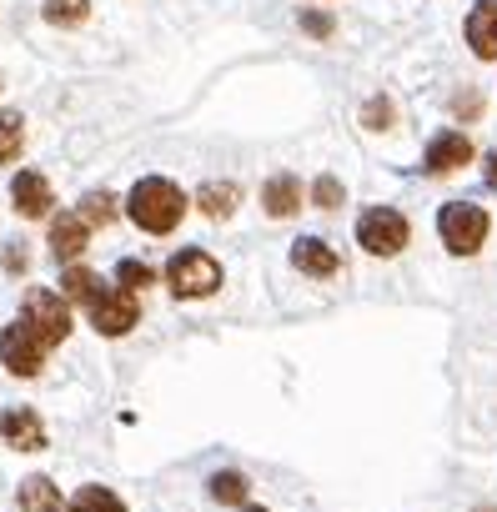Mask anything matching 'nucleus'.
<instances>
[{
    "label": "nucleus",
    "instance_id": "f257e3e1",
    "mask_svg": "<svg viewBox=\"0 0 497 512\" xmlns=\"http://www.w3.org/2000/svg\"><path fill=\"white\" fill-rule=\"evenodd\" d=\"M186 191L171 176H141L126 196V216L146 231V236H171L186 221Z\"/></svg>",
    "mask_w": 497,
    "mask_h": 512
},
{
    "label": "nucleus",
    "instance_id": "f03ea898",
    "mask_svg": "<svg viewBox=\"0 0 497 512\" xmlns=\"http://www.w3.org/2000/svg\"><path fill=\"white\" fill-rule=\"evenodd\" d=\"M166 287L181 302H201V297H211L221 287V262L211 251H201V246H186V251H176L166 262Z\"/></svg>",
    "mask_w": 497,
    "mask_h": 512
},
{
    "label": "nucleus",
    "instance_id": "7ed1b4c3",
    "mask_svg": "<svg viewBox=\"0 0 497 512\" xmlns=\"http://www.w3.org/2000/svg\"><path fill=\"white\" fill-rule=\"evenodd\" d=\"M487 231H492V216L482 206H472V201H447L437 211V236H442V246L452 256H477Z\"/></svg>",
    "mask_w": 497,
    "mask_h": 512
},
{
    "label": "nucleus",
    "instance_id": "20e7f679",
    "mask_svg": "<svg viewBox=\"0 0 497 512\" xmlns=\"http://www.w3.org/2000/svg\"><path fill=\"white\" fill-rule=\"evenodd\" d=\"M412 241V221L397 206H367L357 216V246L367 256H397Z\"/></svg>",
    "mask_w": 497,
    "mask_h": 512
},
{
    "label": "nucleus",
    "instance_id": "39448f33",
    "mask_svg": "<svg viewBox=\"0 0 497 512\" xmlns=\"http://www.w3.org/2000/svg\"><path fill=\"white\" fill-rule=\"evenodd\" d=\"M21 322H26L46 347H61V342L71 337V307H66L61 292H51V287H26V297H21Z\"/></svg>",
    "mask_w": 497,
    "mask_h": 512
},
{
    "label": "nucleus",
    "instance_id": "423d86ee",
    "mask_svg": "<svg viewBox=\"0 0 497 512\" xmlns=\"http://www.w3.org/2000/svg\"><path fill=\"white\" fill-rule=\"evenodd\" d=\"M46 342L16 317L6 332H0V367H6L11 377H41L46 372Z\"/></svg>",
    "mask_w": 497,
    "mask_h": 512
},
{
    "label": "nucleus",
    "instance_id": "0eeeda50",
    "mask_svg": "<svg viewBox=\"0 0 497 512\" xmlns=\"http://www.w3.org/2000/svg\"><path fill=\"white\" fill-rule=\"evenodd\" d=\"M86 317H91V327H96L101 337H126V332L141 322V302H136L131 292H121V287H106V292L86 307Z\"/></svg>",
    "mask_w": 497,
    "mask_h": 512
},
{
    "label": "nucleus",
    "instance_id": "6e6552de",
    "mask_svg": "<svg viewBox=\"0 0 497 512\" xmlns=\"http://www.w3.org/2000/svg\"><path fill=\"white\" fill-rule=\"evenodd\" d=\"M46 221H51V231H46V251L56 256L61 267H76L81 256H86V246H91V226H86L76 211H51Z\"/></svg>",
    "mask_w": 497,
    "mask_h": 512
},
{
    "label": "nucleus",
    "instance_id": "1a4fd4ad",
    "mask_svg": "<svg viewBox=\"0 0 497 512\" xmlns=\"http://www.w3.org/2000/svg\"><path fill=\"white\" fill-rule=\"evenodd\" d=\"M0 437H6L11 452H46V422L36 407H6L0 412Z\"/></svg>",
    "mask_w": 497,
    "mask_h": 512
},
{
    "label": "nucleus",
    "instance_id": "9d476101",
    "mask_svg": "<svg viewBox=\"0 0 497 512\" xmlns=\"http://www.w3.org/2000/svg\"><path fill=\"white\" fill-rule=\"evenodd\" d=\"M11 206H16L21 221H41V216L56 211V186H51L41 171H16V181H11Z\"/></svg>",
    "mask_w": 497,
    "mask_h": 512
},
{
    "label": "nucleus",
    "instance_id": "9b49d317",
    "mask_svg": "<svg viewBox=\"0 0 497 512\" xmlns=\"http://www.w3.org/2000/svg\"><path fill=\"white\" fill-rule=\"evenodd\" d=\"M292 267H297L302 277H312V282H327V277L342 272V256H337V246L322 241V236H297V241H292Z\"/></svg>",
    "mask_w": 497,
    "mask_h": 512
},
{
    "label": "nucleus",
    "instance_id": "f8f14e48",
    "mask_svg": "<svg viewBox=\"0 0 497 512\" xmlns=\"http://www.w3.org/2000/svg\"><path fill=\"white\" fill-rule=\"evenodd\" d=\"M467 161H472V141H467L462 131H437V136L427 141L422 171H432V176H452V171H462Z\"/></svg>",
    "mask_w": 497,
    "mask_h": 512
},
{
    "label": "nucleus",
    "instance_id": "ddd939ff",
    "mask_svg": "<svg viewBox=\"0 0 497 512\" xmlns=\"http://www.w3.org/2000/svg\"><path fill=\"white\" fill-rule=\"evenodd\" d=\"M462 36H467L477 61H497V0H477V6L467 11Z\"/></svg>",
    "mask_w": 497,
    "mask_h": 512
},
{
    "label": "nucleus",
    "instance_id": "4468645a",
    "mask_svg": "<svg viewBox=\"0 0 497 512\" xmlns=\"http://www.w3.org/2000/svg\"><path fill=\"white\" fill-rule=\"evenodd\" d=\"M262 211H267L272 221H287V216H297V211H302V181H297L292 171H277V176H267V186H262Z\"/></svg>",
    "mask_w": 497,
    "mask_h": 512
},
{
    "label": "nucleus",
    "instance_id": "2eb2a0df",
    "mask_svg": "<svg viewBox=\"0 0 497 512\" xmlns=\"http://www.w3.org/2000/svg\"><path fill=\"white\" fill-rule=\"evenodd\" d=\"M236 206H241V186L236 181H201L196 186V211L206 221H226Z\"/></svg>",
    "mask_w": 497,
    "mask_h": 512
},
{
    "label": "nucleus",
    "instance_id": "dca6fc26",
    "mask_svg": "<svg viewBox=\"0 0 497 512\" xmlns=\"http://www.w3.org/2000/svg\"><path fill=\"white\" fill-rule=\"evenodd\" d=\"M101 292H106V282H101L91 267H81V262H76V267H66V272H61V302H66V307H91Z\"/></svg>",
    "mask_w": 497,
    "mask_h": 512
},
{
    "label": "nucleus",
    "instance_id": "f3484780",
    "mask_svg": "<svg viewBox=\"0 0 497 512\" xmlns=\"http://www.w3.org/2000/svg\"><path fill=\"white\" fill-rule=\"evenodd\" d=\"M206 492H211V502H221V507H246V497H252V482H246V472H236V467H221V472H211Z\"/></svg>",
    "mask_w": 497,
    "mask_h": 512
},
{
    "label": "nucleus",
    "instance_id": "a211bd4d",
    "mask_svg": "<svg viewBox=\"0 0 497 512\" xmlns=\"http://www.w3.org/2000/svg\"><path fill=\"white\" fill-rule=\"evenodd\" d=\"M21 512H66V497L51 477H26L21 482Z\"/></svg>",
    "mask_w": 497,
    "mask_h": 512
},
{
    "label": "nucleus",
    "instance_id": "6ab92c4d",
    "mask_svg": "<svg viewBox=\"0 0 497 512\" xmlns=\"http://www.w3.org/2000/svg\"><path fill=\"white\" fill-rule=\"evenodd\" d=\"M116 287H121V292H131V297H141V292L161 287V272H156V267H146L141 256H121V262H116Z\"/></svg>",
    "mask_w": 497,
    "mask_h": 512
},
{
    "label": "nucleus",
    "instance_id": "aec40b11",
    "mask_svg": "<svg viewBox=\"0 0 497 512\" xmlns=\"http://www.w3.org/2000/svg\"><path fill=\"white\" fill-rule=\"evenodd\" d=\"M66 512H131L111 487H101V482H86V487H76V497L66 502Z\"/></svg>",
    "mask_w": 497,
    "mask_h": 512
},
{
    "label": "nucleus",
    "instance_id": "412c9836",
    "mask_svg": "<svg viewBox=\"0 0 497 512\" xmlns=\"http://www.w3.org/2000/svg\"><path fill=\"white\" fill-rule=\"evenodd\" d=\"M116 206H121V201H116L111 191H86V196H81V206H76V216H81L91 231H101V226H111V221L121 216Z\"/></svg>",
    "mask_w": 497,
    "mask_h": 512
},
{
    "label": "nucleus",
    "instance_id": "4be33fe9",
    "mask_svg": "<svg viewBox=\"0 0 497 512\" xmlns=\"http://www.w3.org/2000/svg\"><path fill=\"white\" fill-rule=\"evenodd\" d=\"M26 151V116L21 111H0V166H11Z\"/></svg>",
    "mask_w": 497,
    "mask_h": 512
},
{
    "label": "nucleus",
    "instance_id": "5701e85b",
    "mask_svg": "<svg viewBox=\"0 0 497 512\" xmlns=\"http://www.w3.org/2000/svg\"><path fill=\"white\" fill-rule=\"evenodd\" d=\"M41 16H46L51 26L71 31V26H81V21L91 16V0H41Z\"/></svg>",
    "mask_w": 497,
    "mask_h": 512
},
{
    "label": "nucleus",
    "instance_id": "b1692460",
    "mask_svg": "<svg viewBox=\"0 0 497 512\" xmlns=\"http://www.w3.org/2000/svg\"><path fill=\"white\" fill-rule=\"evenodd\" d=\"M342 201H347V186H342L337 176H317V181H312V206H317V211H337Z\"/></svg>",
    "mask_w": 497,
    "mask_h": 512
},
{
    "label": "nucleus",
    "instance_id": "393cba45",
    "mask_svg": "<svg viewBox=\"0 0 497 512\" xmlns=\"http://www.w3.org/2000/svg\"><path fill=\"white\" fill-rule=\"evenodd\" d=\"M392 121H397V111H392L387 96H372V101L362 106V126H367V131H387Z\"/></svg>",
    "mask_w": 497,
    "mask_h": 512
},
{
    "label": "nucleus",
    "instance_id": "a878e982",
    "mask_svg": "<svg viewBox=\"0 0 497 512\" xmlns=\"http://www.w3.org/2000/svg\"><path fill=\"white\" fill-rule=\"evenodd\" d=\"M0 267H6V277H26V272H31V246H26V241H6V251H0Z\"/></svg>",
    "mask_w": 497,
    "mask_h": 512
},
{
    "label": "nucleus",
    "instance_id": "bb28decb",
    "mask_svg": "<svg viewBox=\"0 0 497 512\" xmlns=\"http://www.w3.org/2000/svg\"><path fill=\"white\" fill-rule=\"evenodd\" d=\"M302 31H307V36H317V41H327V36L337 31V21H332L327 11H302Z\"/></svg>",
    "mask_w": 497,
    "mask_h": 512
},
{
    "label": "nucleus",
    "instance_id": "cd10ccee",
    "mask_svg": "<svg viewBox=\"0 0 497 512\" xmlns=\"http://www.w3.org/2000/svg\"><path fill=\"white\" fill-rule=\"evenodd\" d=\"M482 166H487V181L497 186V151H487V161H482Z\"/></svg>",
    "mask_w": 497,
    "mask_h": 512
},
{
    "label": "nucleus",
    "instance_id": "c85d7f7f",
    "mask_svg": "<svg viewBox=\"0 0 497 512\" xmlns=\"http://www.w3.org/2000/svg\"><path fill=\"white\" fill-rule=\"evenodd\" d=\"M236 512H267V507H252V502H246V507H236Z\"/></svg>",
    "mask_w": 497,
    "mask_h": 512
},
{
    "label": "nucleus",
    "instance_id": "c756f323",
    "mask_svg": "<svg viewBox=\"0 0 497 512\" xmlns=\"http://www.w3.org/2000/svg\"><path fill=\"white\" fill-rule=\"evenodd\" d=\"M477 512H492V507H477Z\"/></svg>",
    "mask_w": 497,
    "mask_h": 512
}]
</instances>
